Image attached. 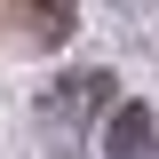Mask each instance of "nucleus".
Segmentation results:
<instances>
[{
	"label": "nucleus",
	"mask_w": 159,
	"mask_h": 159,
	"mask_svg": "<svg viewBox=\"0 0 159 159\" xmlns=\"http://www.w3.org/2000/svg\"><path fill=\"white\" fill-rule=\"evenodd\" d=\"M72 16H80V0H16V24L32 48H64L72 40Z\"/></svg>",
	"instance_id": "obj_1"
},
{
	"label": "nucleus",
	"mask_w": 159,
	"mask_h": 159,
	"mask_svg": "<svg viewBox=\"0 0 159 159\" xmlns=\"http://www.w3.org/2000/svg\"><path fill=\"white\" fill-rule=\"evenodd\" d=\"M111 159H143L151 151V111H143V103H119V119H111Z\"/></svg>",
	"instance_id": "obj_2"
}]
</instances>
